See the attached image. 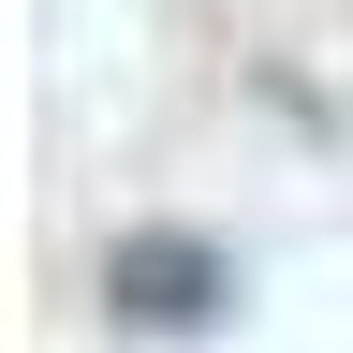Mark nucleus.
Here are the masks:
<instances>
[{
    "mask_svg": "<svg viewBox=\"0 0 353 353\" xmlns=\"http://www.w3.org/2000/svg\"><path fill=\"white\" fill-rule=\"evenodd\" d=\"M103 309L132 339H192L236 309V250L192 236V221H118V250H103Z\"/></svg>",
    "mask_w": 353,
    "mask_h": 353,
    "instance_id": "nucleus-1",
    "label": "nucleus"
}]
</instances>
